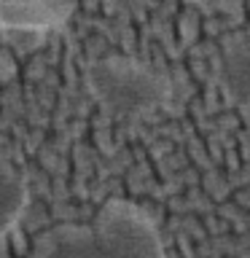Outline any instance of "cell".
<instances>
[{"label": "cell", "instance_id": "6da1fadb", "mask_svg": "<svg viewBox=\"0 0 250 258\" xmlns=\"http://www.w3.org/2000/svg\"><path fill=\"white\" fill-rule=\"evenodd\" d=\"M38 258H164V247L143 210L113 199L89 226H62Z\"/></svg>", "mask_w": 250, "mask_h": 258}, {"label": "cell", "instance_id": "7a4b0ae2", "mask_svg": "<svg viewBox=\"0 0 250 258\" xmlns=\"http://www.w3.org/2000/svg\"><path fill=\"white\" fill-rule=\"evenodd\" d=\"M86 84L108 113L137 118L169 100V78L129 56H105L86 73Z\"/></svg>", "mask_w": 250, "mask_h": 258}, {"label": "cell", "instance_id": "3957f363", "mask_svg": "<svg viewBox=\"0 0 250 258\" xmlns=\"http://www.w3.org/2000/svg\"><path fill=\"white\" fill-rule=\"evenodd\" d=\"M215 76L226 100L250 110V30H239L223 40Z\"/></svg>", "mask_w": 250, "mask_h": 258}, {"label": "cell", "instance_id": "277c9868", "mask_svg": "<svg viewBox=\"0 0 250 258\" xmlns=\"http://www.w3.org/2000/svg\"><path fill=\"white\" fill-rule=\"evenodd\" d=\"M76 11V0H0V27L35 32L59 27Z\"/></svg>", "mask_w": 250, "mask_h": 258}, {"label": "cell", "instance_id": "5b68a950", "mask_svg": "<svg viewBox=\"0 0 250 258\" xmlns=\"http://www.w3.org/2000/svg\"><path fill=\"white\" fill-rule=\"evenodd\" d=\"M27 205V185L6 161H0V237L11 231Z\"/></svg>", "mask_w": 250, "mask_h": 258}]
</instances>
